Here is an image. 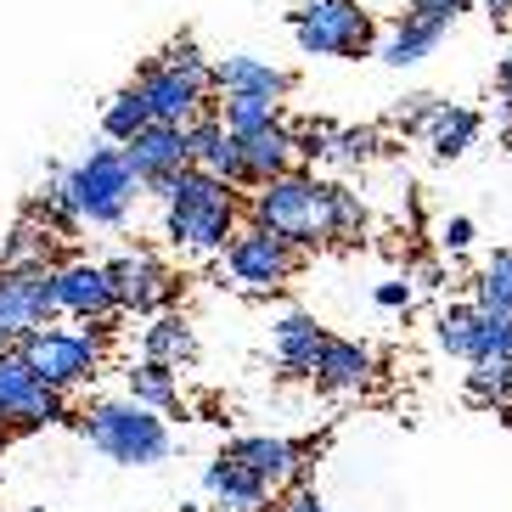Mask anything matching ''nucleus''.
<instances>
[{
  "label": "nucleus",
  "instance_id": "nucleus-4",
  "mask_svg": "<svg viewBox=\"0 0 512 512\" xmlns=\"http://www.w3.org/2000/svg\"><path fill=\"white\" fill-rule=\"evenodd\" d=\"M62 181L74 192L79 220L96 226V231H119L124 220H130V209H136V197L147 192V181H141L136 164L124 158L119 141H113V147H91L85 158H74V164L62 169Z\"/></svg>",
  "mask_w": 512,
  "mask_h": 512
},
{
  "label": "nucleus",
  "instance_id": "nucleus-3",
  "mask_svg": "<svg viewBox=\"0 0 512 512\" xmlns=\"http://www.w3.org/2000/svg\"><path fill=\"white\" fill-rule=\"evenodd\" d=\"M248 220H259V226H271L276 237H287L293 248H321V242H332V181H321L316 169H287V175H276V181L254 186V197H248Z\"/></svg>",
  "mask_w": 512,
  "mask_h": 512
},
{
  "label": "nucleus",
  "instance_id": "nucleus-33",
  "mask_svg": "<svg viewBox=\"0 0 512 512\" xmlns=\"http://www.w3.org/2000/svg\"><path fill=\"white\" fill-rule=\"evenodd\" d=\"M366 237V203L344 181H332V242H361Z\"/></svg>",
  "mask_w": 512,
  "mask_h": 512
},
{
  "label": "nucleus",
  "instance_id": "nucleus-43",
  "mask_svg": "<svg viewBox=\"0 0 512 512\" xmlns=\"http://www.w3.org/2000/svg\"><path fill=\"white\" fill-rule=\"evenodd\" d=\"M29 512H46V507H29Z\"/></svg>",
  "mask_w": 512,
  "mask_h": 512
},
{
  "label": "nucleus",
  "instance_id": "nucleus-6",
  "mask_svg": "<svg viewBox=\"0 0 512 512\" xmlns=\"http://www.w3.org/2000/svg\"><path fill=\"white\" fill-rule=\"evenodd\" d=\"M287 29H293L304 57H332V62L372 57L377 40V23L361 0H299L287 12Z\"/></svg>",
  "mask_w": 512,
  "mask_h": 512
},
{
  "label": "nucleus",
  "instance_id": "nucleus-35",
  "mask_svg": "<svg viewBox=\"0 0 512 512\" xmlns=\"http://www.w3.org/2000/svg\"><path fill=\"white\" fill-rule=\"evenodd\" d=\"M434 107H439V96H428V91L400 96V102H394V130H406V136H422V130H428V119H434Z\"/></svg>",
  "mask_w": 512,
  "mask_h": 512
},
{
  "label": "nucleus",
  "instance_id": "nucleus-25",
  "mask_svg": "<svg viewBox=\"0 0 512 512\" xmlns=\"http://www.w3.org/2000/svg\"><path fill=\"white\" fill-rule=\"evenodd\" d=\"M124 394L141 400V406H152V411H164V417H181V383H175V366H164V361H147L141 355L124 372Z\"/></svg>",
  "mask_w": 512,
  "mask_h": 512
},
{
  "label": "nucleus",
  "instance_id": "nucleus-16",
  "mask_svg": "<svg viewBox=\"0 0 512 512\" xmlns=\"http://www.w3.org/2000/svg\"><path fill=\"white\" fill-rule=\"evenodd\" d=\"M310 377H316V389H327V394H361V389H372V377H377V355L361 338H332L327 332V344H321Z\"/></svg>",
  "mask_w": 512,
  "mask_h": 512
},
{
  "label": "nucleus",
  "instance_id": "nucleus-32",
  "mask_svg": "<svg viewBox=\"0 0 512 512\" xmlns=\"http://www.w3.org/2000/svg\"><path fill=\"white\" fill-rule=\"evenodd\" d=\"M377 152H383V136H377L372 124H338V136H332V164L361 169V164H372Z\"/></svg>",
  "mask_w": 512,
  "mask_h": 512
},
{
  "label": "nucleus",
  "instance_id": "nucleus-40",
  "mask_svg": "<svg viewBox=\"0 0 512 512\" xmlns=\"http://www.w3.org/2000/svg\"><path fill=\"white\" fill-rule=\"evenodd\" d=\"M417 287L422 293H439V287H445V265H439V259H417Z\"/></svg>",
  "mask_w": 512,
  "mask_h": 512
},
{
  "label": "nucleus",
  "instance_id": "nucleus-12",
  "mask_svg": "<svg viewBox=\"0 0 512 512\" xmlns=\"http://www.w3.org/2000/svg\"><path fill=\"white\" fill-rule=\"evenodd\" d=\"M136 91L147 96V107H152L158 124H186V119H197V113L209 107L214 85L192 79L186 68H175V62H164V57H152V62H141Z\"/></svg>",
  "mask_w": 512,
  "mask_h": 512
},
{
  "label": "nucleus",
  "instance_id": "nucleus-19",
  "mask_svg": "<svg viewBox=\"0 0 512 512\" xmlns=\"http://www.w3.org/2000/svg\"><path fill=\"white\" fill-rule=\"evenodd\" d=\"M242 141V186H265L276 181V175H287V169L299 164V147H293V130H287V119L265 124V130H248Z\"/></svg>",
  "mask_w": 512,
  "mask_h": 512
},
{
  "label": "nucleus",
  "instance_id": "nucleus-22",
  "mask_svg": "<svg viewBox=\"0 0 512 512\" xmlns=\"http://www.w3.org/2000/svg\"><path fill=\"white\" fill-rule=\"evenodd\" d=\"M62 248H57V231L46 226V220H34V214H23L12 231H6V242H0V271H51V265H62Z\"/></svg>",
  "mask_w": 512,
  "mask_h": 512
},
{
  "label": "nucleus",
  "instance_id": "nucleus-24",
  "mask_svg": "<svg viewBox=\"0 0 512 512\" xmlns=\"http://www.w3.org/2000/svg\"><path fill=\"white\" fill-rule=\"evenodd\" d=\"M445 23H434V17H417V12H406L400 17V23H394L389 29V40H383V51H377V57L389 62V68H411V62H422L428 57V51L439 46V40H445Z\"/></svg>",
  "mask_w": 512,
  "mask_h": 512
},
{
  "label": "nucleus",
  "instance_id": "nucleus-20",
  "mask_svg": "<svg viewBox=\"0 0 512 512\" xmlns=\"http://www.w3.org/2000/svg\"><path fill=\"white\" fill-rule=\"evenodd\" d=\"M327 344V327L316 316H304V310H287L282 321L271 327V355L287 377H310L316 372V355Z\"/></svg>",
  "mask_w": 512,
  "mask_h": 512
},
{
  "label": "nucleus",
  "instance_id": "nucleus-39",
  "mask_svg": "<svg viewBox=\"0 0 512 512\" xmlns=\"http://www.w3.org/2000/svg\"><path fill=\"white\" fill-rule=\"evenodd\" d=\"M439 242H445L451 254H467V248H473V220H467V214H456V220H445V231H439Z\"/></svg>",
  "mask_w": 512,
  "mask_h": 512
},
{
  "label": "nucleus",
  "instance_id": "nucleus-37",
  "mask_svg": "<svg viewBox=\"0 0 512 512\" xmlns=\"http://www.w3.org/2000/svg\"><path fill=\"white\" fill-rule=\"evenodd\" d=\"M276 512H332V507L310 490V484H287V496L276 501Z\"/></svg>",
  "mask_w": 512,
  "mask_h": 512
},
{
  "label": "nucleus",
  "instance_id": "nucleus-14",
  "mask_svg": "<svg viewBox=\"0 0 512 512\" xmlns=\"http://www.w3.org/2000/svg\"><path fill=\"white\" fill-rule=\"evenodd\" d=\"M203 490H209V501L220 512H271V496H276L254 467H242L237 456H226V451L203 467Z\"/></svg>",
  "mask_w": 512,
  "mask_h": 512
},
{
  "label": "nucleus",
  "instance_id": "nucleus-11",
  "mask_svg": "<svg viewBox=\"0 0 512 512\" xmlns=\"http://www.w3.org/2000/svg\"><path fill=\"white\" fill-rule=\"evenodd\" d=\"M46 321H57L51 271H0V349L23 344Z\"/></svg>",
  "mask_w": 512,
  "mask_h": 512
},
{
  "label": "nucleus",
  "instance_id": "nucleus-26",
  "mask_svg": "<svg viewBox=\"0 0 512 512\" xmlns=\"http://www.w3.org/2000/svg\"><path fill=\"white\" fill-rule=\"evenodd\" d=\"M479 332H484V310L479 304H445L434 321V344L456 361H473L479 355Z\"/></svg>",
  "mask_w": 512,
  "mask_h": 512
},
{
  "label": "nucleus",
  "instance_id": "nucleus-17",
  "mask_svg": "<svg viewBox=\"0 0 512 512\" xmlns=\"http://www.w3.org/2000/svg\"><path fill=\"white\" fill-rule=\"evenodd\" d=\"M124 158L136 164L141 181H164L169 169H181L192 164V147H186V124H158L152 119L147 130H136V136L124 141Z\"/></svg>",
  "mask_w": 512,
  "mask_h": 512
},
{
  "label": "nucleus",
  "instance_id": "nucleus-44",
  "mask_svg": "<svg viewBox=\"0 0 512 512\" xmlns=\"http://www.w3.org/2000/svg\"><path fill=\"white\" fill-rule=\"evenodd\" d=\"M181 512H197V507H181Z\"/></svg>",
  "mask_w": 512,
  "mask_h": 512
},
{
  "label": "nucleus",
  "instance_id": "nucleus-34",
  "mask_svg": "<svg viewBox=\"0 0 512 512\" xmlns=\"http://www.w3.org/2000/svg\"><path fill=\"white\" fill-rule=\"evenodd\" d=\"M287 130H293V147H299L304 164L332 158V136H338V124L332 119H299V124H287Z\"/></svg>",
  "mask_w": 512,
  "mask_h": 512
},
{
  "label": "nucleus",
  "instance_id": "nucleus-21",
  "mask_svg": "<svg viewBox=\"0 0 512 512\" xmlns=\"http://www.w3.org/2000/svg\"><path fill=\"white\" fill-rule=\"evenodd\" d=\"M422 136H428V152H434L439 164H456V158H467V152L479 147L484 113L479 107H462V102H439Z\"/></svg>",
  "mask_w": 512,
  "mask_h": 512
},
{
  "label": "nucleus",
  "instance_id": "nucleus-38",
  "mask_svg": "<svg viewBox=\"0 0 512 512\" xmlns=\"http://www.w3.org/2000/svg\"><path fill=\"white\" fill-rule=\"evenodd\" d=\"M383 310H411V299H417V287L406 282V276H394V282H377V293H372Z\"/></svg>",
  "mask_w": 512,
  "mask_h": 512
},
{
  "label": "nucleus",
  "instance_id": "nucleus-15",
  "mask_svg": "<svg viewBox=\"0 0 512 512\" xmlns=\"http://www.w3.org/2000/svg\"><path fill=\"white\" fill-rule=\"evenodd\" d=\"M186 147H192V164H203L209 175L242 186V141L226 130V119H220L214 102L203 107L197 119H186Z\"/></svg>",
  "mask_w": 512,
  "mask_h": 512
},
{
  "label": "nucleus",
  "instance_id": "nucleus-8",
  "mask_svg": "<svg viewBox=\"0 0 512 512\" xmlns=\"http://www.w3.org/2000/svg\"><path fill=\"white\" fill-rule=\"evenodd\" d=\"M299 254L304 248H293V242L276 237L271 226L248 220V226L226 242L220 259H226V276L242 287V293H282V287L293 282V271H299Z\"/></svg>",
  "mask_w": 512,
  "mask_h": 512
},
{
  "label": "nucleus",
  "instance_id": "nucleus-42",
  "mask_svg": "<svg viewBox=\"0 0 512 512\" xmlns=\"http://www.w3.org/2000/svg\"><path fill=\"white\" fill-rule=\"evenodd\" d=\"M473 6H484V12L496 17V23H501V17H512V0H473Z\"/></svg>",
  "mask_w": 512,
  "mask_h": 512
},
{
  "label": "nucleus",
  "instance_id": "nucleus-9",
  "mask_svg": "<svg viewBox=\"0 0 512 512\" xmlns=\"http://www.w3.org/2000/svg\"><path fill=\"white\" fill-rule=\"evenodd\" d=\"M107 276H113V299H119L124 316H158L181 299V276L169 271L152 248H124V254L107 259Z\"/></svg>",
  "mask_w": 512,
  "mask_h": 512
},
{
  "label": "nucleus",
  "instance_id": "nucleus-30",
  "mask_svg": "<svg viewBox=\"0 0 512 512\" xmlns=\"http://www.w3.org/2000/svg\"><path fill=\"white\" fill-rule=\"evenodd\" d=\"M147 124H152V107H147V96H141L136 85H124V91H113L102 102V136L119 141V147L136 136V130H147Z\"/></svg>",
  "mask_w": 512,
  "mask_h": 512
},
{
  "label": "nucleus",
  "instance_id": "nucleus-29",
  "mask_svg": "<svg viewBox=\"0 0 512 512\" xmlns=\"http://www.w3.org/2000/svg\"><path fill=\"white\" fill-rule=\"evenodd\" d=\"M473 304L490 310V316H512V248H496L479 265V276H473Z\"/></svg>",
  "mask_w": 512,
  "mask_h": 512
},
{
  "label": "nucleus",
  "instance_id": "nucleus-10",
  "mask_svg": "<svg viewBox=\"0 0 512 512\" xmlns=\"http://www.w3.org/2000/svg\"><path fill=\"white\" fill-rule=\"evenodd\" d=\"M51 293H57V316L102 321V327H113V321L124 316L119 299H113V276H107V265H96V259L68 254L62 265H51Z\"/></svg>",
  "mask_w": 512,
  "mask_h": 512
},
{
  "label": "nucleus",
  "instance_id": "nucleus-28",
  "mask_svg": "<svg viewBox=\"0 0 512 512\" xmlns=\"http://www.w3.org/2000/svg\"><path fill=\"white\" fill-rule=\"evenodd\" d=\"M473 372H467V400L473 406H507L512 400V349H501V355H479V361H467Z\"/></svg>",
  "mask_w": 512,
  "mask_h": 512
},
{
  "label": "nucleus",
  "instance_id": "nucleus-23",
  "mask_svg": "<svg viewBox=\"0 0 512 512\" xmlns=\"http://www.w3.org/2000/svg\"><path fill=\"white\" fill-rule=\"evenodd\" d=\"M141 355L147 361H164V366H192L197 361V332L192 321L169 304V310H158V316H147V327H141Z\"/></svg>",
  "mask_w": 512,
  "mask_h": 512
},
{
  "label": "nucleus",
  "instance_id": "nucleus-5",
  "mask_svg": "<svg viewBox=\"0 0 512 512\" xmlns=\"http://www.w3.org/2000/svg\"><path fill=\"white\" fill-rule=\"evenodd\" d=\"M107 332L113 327H102V321H79V327H57V321H46V327H34L17 349H23V361L46 377L51 389L74 394V389H85V383L102 377Z\"/></svg>",
  "mask_w": 512,
  "mask_h": 512
},
{
  "label": "nucleus",
  "instance_id": "nucleus-31",
  "mask_svg": "<svg viewBox=\"0 0 512 512\" xmlns=\"http://www.w3.org/2000/svg\"><path fill=\"white\" fill-rule=\"evenodd\" d=\"M220 119H226L231 136H248V130H265V124L282 119V102H271V96H226Z\"/></svg>",
  "mask_w": 512,
  "mask_h": 512
},
{
  "label": "nucleus",
  "instance_id": "nucleus-41",
  "mask_svg": "<svg viewBox=\"0 0 512 512\" xmlns=\"http://www.w3.org/2000/svg\"><path fill=\"white\" fill-rule=\"evenodd\" d=\"M496 91H501V96H507V102H512V46H507V57L496 62Z\"/></svg>",
  "mask_w": 512,
  "mask_h": 512
},
{
  "label": "nucleus",
  "instance_id": "nucleus-18",
  "mask_svg": "<svg viewBox=\"0 0 512 512\" xmlns=\"http://www.w3.org/2000/svg\"><path fill=\"white\" fill-rule=\"evenodd\" d=\"M287 91H293V74L265 57L237 51V57L214 62V96H271V102H282Z\"/></svg>",
  "mask_w": 512,
  "mask_h": 512
},
{
  "label": "nucleus",
  "instance_id": "nucleus-27",
  "mask_svg": "<svg viewBox=\"0 0 512 512\" xmlns=\"http://www.w3.org/2000/svg\"><path fill=\"white\" fill-rule=\"evenodd\" d=\"M23 214L46 220L57 237H79V231H85V220H79V209H74V192H68V181H62V169H51L46 186L29 197V209H23Z\"/></svg>",
  "mask_w": 512,
  "mask_h": 512
},
{
  "label": "nucleus",
  "instance_id": "nucleus-13",
  "mask_svg": "<svg viewBox=\"0 0 512 512\" xmlns=\"http://www.w3.org/2000/svg\"><path fill=\"white\" fill-rule=\"evenodd\" d=\"M226 456H237L242 467H254L271 490H287V484L310 479V445L282 439V434H237L226 445Z\"/></svg>",
  "mask_w": 512,
  "mask_h": 512
},
{
  "label": "nucleus",
  "instance_id": "nucleus-36",
  "mask_svg": "<svg viewBox=\"0 0 512 512\" xmlns=\"http://www.w3.org/2000/svg\"><path fill=\"white\" fill-rule=\"evenodd\" d=\"M467 6H473V0H406V12H417V17H434V23H445V29H451V23L467 12Z\"/></svg>",
  "mask_w": 512,
  "mask_h": 512
},
{
  "label": "nucleus",
  "instance_id": "nucleus-7",
  "mask_svg": "<svg viewBox=\"0 0 512 512\" xmlns=\"http://www.w3.org/2000/svg\"><path fill=\"white\" fill-rule=\"evenodd\" d=\"M57 422H74L68 394L51 389L46 377L23 361V349H0V445L17 434H46Z\"/></svg>",
  "mask_w": 512,
  "mask_h": 512
},
{
  "label": "nucleus",
  "instance_id": "nucleus-2",
  "mask_svg": "<svg viewBox=\"0 0 512 512\" xmlns=\"http://www.w3.org/2000/svg\"><path fill=\"white\" fill-rule=\"evenodd\" d=\"M79 439L102 451L107 462L119 467H158L175 456V434H169V417L164 411L141 406V400H96L85 417H74Z\"/></svg>",
  "mask_w": 512,
  "mask_h": 512
},
{
  "label": "nucleus",
  "instance_id": "nucleus-1",
  "mask_svg": "<svg viewBox=\"0 0 512 512\" xmlns=\"http://www.w3.org/2000/svg\"><path fill=\"white\" fill-rule=\"evenodd\" d=\"M164 209V237L175 254H192V259H220L226 242L242 231V203H237V186L209 175L203 164H181L169 169L164 181L147 186Z\"/></svg>",
  "mask_w": 512,
  "mask_h": 512
}]
</instances>
